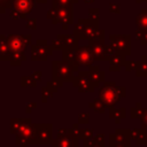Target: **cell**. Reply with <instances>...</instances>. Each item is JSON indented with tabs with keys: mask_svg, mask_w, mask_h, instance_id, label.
<instances>
[{
	"mask_svg": "<svg viewBox=\"0 0 147 147\" xmlns=\"http://www.w3.org/2000/svg\"><path fill=\"white\" fill-rule=\"evenodd\" d=\"M76 69V67H74V64L69 63L68 61L65 62H53V78L54 82H63V80H68L70 79L74 70Z\"/></svg>",
	"mask_w": 147,
	"mask_h": 147,
	"instance_id": "cell-1",
	"label": "cell"
},
{
	"mask_svg": "<svg viewBox=\"0 0 147 147\" xmlns=\"http://www.w3.org/2000/svg\"><path fill=\"white\" fill-rule=\"evenodd\" d=\"M53 147H77V141L72 139V137H63L59 138L54 141Z\"/></svg>",
	"mask_w": 147,
	"mask_h": 147,
	"instance_id": "cell-5",
	"label": "cell"
},
{
	"mask_svg": "<svg viewBox=\"0 0 147 147\" xmlns=\"http://www.w3.org/2000/svg\"><path fill=\"white\" fill-rule=\"evenodd\" d=\"M142 118H144V123H145V122L147 123V111H145V116H144Z\"/></svg>",
	"mask_w": 147,
	"mask_h": 147,
	"instance_id": "cell-7",
	"label": "cell"
},
{
	"mask_svg": "<svg viewBox=\"0 0 147 147\" xmlns=\"http://www.w3.org/2000/svg\"><path fill=\"white\" fill-rule=\"evenodd\" d=\"M38 142L46 144L52 140V125L51 124H39L37 125Z\"/></svg>",
	"mask_w": 147,
	"mask_h": 147,
	"instance_id": "cell-4",
	"label": "cell"
},
{
	"mask_svg": "<svg viewBox=\"0 0 147 147\" xmlns=\"http://www.w3.org/2000/svg\"><path fill=\"white\" fill-rule=\"evenodd\" d=\"M80 75L78 76L77 80L75 82V86H77L79 88V91L83 92H88V91H93V83L90 78V72H79Z\"/></svg>",
	"mask_w": 147,
	"mask_h": 147,
	"instance_id": "cell-3",
	"label": "cell"
},
{
	"mask_svg": "<svg viewBox=\"0 0 147 147\" xmlns=\"http://www.w3.org/2000/svg\"><path fill=\"white\" fill-rule=\"evenodd\" d=\"M119 90V87H116L115 84H106L103 86L102 90H100V99L101 101L108 106V107H113L118 99H121L119 92H117Z\"/></svg>",
	"mask_w": 147,
	"mask_h": 147,
	"instance_id": "cell-2",
	"label": "cell"
},
{
	"mask_svg": "<svg viewBox=\"0 0 147 147\" xmlns=\"http://www.w3.org/2000/svg\"><path fill=\"white\" fill-rule=\"evenodd\" d=\"M137 75L147 76V62H139L137 64Z\"/></svg>",
	"mask_w": 147,
	"mask_h": 147,
	"instance_id": "cell-6",
	"label": "cell"
}]
</instances>
